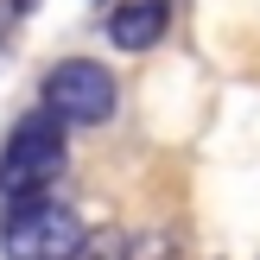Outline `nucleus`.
Returning a JSON list of instances; mask_svg holds the SVG:
<instances>
[{"label":"nucleus","instance_id":"f257e3e1","mask_svg":"<svg viewBox=\"0 0 260 260\" xmlns=\"http://www.w3.org/2000/svg\"><path fill=\"white\" fill-rule=\"evenodd\" d=\"M63 165H70V140H63L57 114H25L19 127L7 134V152H0V197H38L45 184H57Z\"/></svg>","mask_w":260,"mask_h":260},{"label":"nucleus","instance_id":"20e7f679","mask_svg":"<svg viewBox=\"0 0 260 260\" xmlns=\"http://www.w3.org/2000/svg\"><path fill=\"white\" fill-rule=\"evenodd\" d=\"M172 32V0H121L108 13V45L114 51H152Z\"/></svg>","mask_w":260,"mask_h":260},{"label":"nucleus","instance_id":"39448f33","mask_svg":"<svg viewBox=\"0 0 260 260\" xmlns=\"http://www.w3.org/2000/svg\"><path fill=\"white\" fill-rule=\"evenodd\" d=\"M127 254H134V241H127L121 229H95V235L76 241V254H70V260H127Z\"/></svg>","mask_w":260,"mask_h":260},{"label":"nucleus","instance_id":"7ed1b4c3","mask_svg":"<svg viewBox=\"0 0 260 260\" xmlns=\"http://www.w3.org/2000/svg\"><path fill=\"white\" fill-rule=\"evenodd\" d=\"M114 102H121V83L95 57H63L45 70V114H57L63 127H102Z\"/></svg>","mask_w":260,"mask_h":260},{"label":"nucleus","instance_id":"f03ea898","mask_svg":"<svg viewBox=\"0 0 260 260\" xmlns=\"http://www.w3.org/2000/svg\"><path fill=\"white\" fill-rule=\"evenodd\" d=\"M76 241H83V216L57 197H13L7 229H0V248L7 260H70Z\"/></svg>","mask_w":260,"mask_h":260},{"label":"nucleus","instance_id":"423d86ee","mask_svg":"<svg viewBox=\"0 0 260 260\" xmlns=\"http://www.w3.org/2000/svg\"><path fill=\"white\" fill-rule=\"evenodd\" d=\"M13 7H19V13H32V7H38V0H13Z\"/></svg>","mask_w":260,"mask_h":260}]
</instances>
